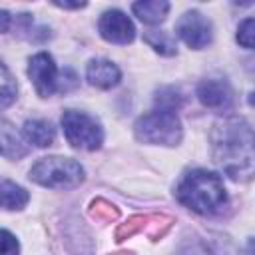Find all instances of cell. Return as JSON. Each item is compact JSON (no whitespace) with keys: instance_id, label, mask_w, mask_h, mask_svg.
Here are the masks:
<instances>
[{"instance_id":"28","label":"cell","mask_w":255,"mask_h":255,"mask_svg":"<svg viewBox=\"0 0 255 255\" xmlns=\"http://www.w3.org/2000/svg\"><path fill=\"white\" fill-rule=\"evenodd\" d=\"M247 102H249V106H255V92H251V94H249Z\"/></svg>"},{"instance_id":"21","label":"cell","mask_w":255,"mask_h":255,"mask_svg":"<svg viewBox=\"0 0 255 255\" xmlns=\"http://www.w3.org/2000/svg\"><path fill=\"white\" fill-rule=\"evenodd\" d=\"M18 253H20L18 239L8 229H2V255H18Z\"/></svg>"},{"instance_id":"19","label":"cell","mask_w":255,"mask_h":255,"mask_svg":"<svg viewBox=\"0 0 255 255\" xmlns=\"http://www.w3.org/2000/svg\"><path fill=\"white\" fill-rule=\"evenodd\" d=\"M0 68H2V96H0V100H2V108H8L16 100L18 86H16V80L12 78V74H10V70L4 62H2Z\"/></svg>"},{"instance_id":"15","label":"cell","mask_w":255,"mask_h":255,"mask_svg":"<svg viewBox=\"0 0 255 255\" xmlns=\"http://www.w3.org/2000/svg\"><path fill=\"white\" fill-rule=\"evenodd\" d=\"M143 40L149 48H153L161 56H175L177 54V44L171 34L161 32V30H147L143 34Z\"/></svg>"},{"instance_id":"12","label":"cell","mask_w":255,"mask_h":255,"mask_svg":"<svg viewBox=\"0 0 255 255\" xmlns=\"http://www.w3.org/2000/svg\"><path fill=\"white\" fill-rule=\"evenodd\" d=\"M131 12L145 24H159L169 12V2L165 0H141L131 4Z\"/></svg>"},{"instance_id":"1","label":"cell","mask_w":255,"mask_h":255,"mask_svg":"<svg viewBox=\"0 0 255 255\" xmlns=\"http://www.w3.org/2000/svg\"><path fill=\"white\" fill-rule=\"evenodd\" d=\"M211 155L233 181L255 177V131L241 118H223L211 129Z\"/></svg>"},{"instance_id":"5","label":"cell","mask_w":255,"mask_h":255,"mask_svg":"<svg viewBox=\"0 0 255 255\" xmlns=\"http://www.w3.org/2000/svg\"><path fill=\"white\" fill-rule=\"evenodd\" d=\"M62 129L66 135V141L76 149L96 151L104 143V129L96 118H92L86 112L78 110H66L62 114Z\"/></svg>"},{"instance_id":"23","label":"cell","mask_w":255,"mask_h":255,"mask_svg":"<svg viewBox=\"0 0 255 255\" xmlns=\"http://www.w3.org/2000/svg\"><path fill=\"white\" fill-rule=\"evenodd\" d=\"M213 255H239V251L227 237H217L213 245Z\"/></svg>"},{"instance_id":"3","label":"cell","mask_w":255,"mask_h":255,"mask_svg":"<svg viewBox=\"0 0 255 255\" xmlns=\"http://www.w3.org/2000/svg\"><path fill=\"white\" fill-rule=\"evenodd\" d=\"M30 179L50 189H74L86 179V171L72 157L48 155L32 165Z\"/></svg>"},{"instance_id":"27","label":"cell","mask_w":255,"mask_h":255,"mask_svg":"<svg viewBox=\"0 0 255 255\" xmlns=\"http://www.w3.org/2000/svg\"><path fill=\"white\" fill-rule=\"evenodd\" d=\"M247 255H255V237L247 241Z\"/></svg>"},{"instance_id":"9","label":"cell","mask_w":255,"mask_h":255,"mask_svg":"<svg viewBox=\"0 0 255 255\" xmlns=\"http://www.w3.org/2000/svg\"><path fill=\"white\" fill-rule=\"evenodd\" d=\"M197 100L215 112L229 110L233 106V90L227 80L223 78H209L199 82L197 86Z\"/></svg>"},{"instance_id":"26","label":"cell","mask_w":255,"mask_h":255,"mask_svg":"<svg viewBox=\"0 0 255 255\" xmlns=\"http://www.w3.org/2000/svg\"><path fill=\"white\" fill-rule=\"evenodd\" d=\"M0 18H2V32H8L10 30V14L6 10L0 12Z\"/></svg>"},{"instance_id":"11","label":"cell","mask_w":255,"mask_h":255,"mask_svg":"<svg viewBox=\"0 0 255 255\" xmlns=\"http://www.w3.org/2000/svg\"><path fill=\"white\" fill-rule=\"evenodd\" d=\"M22 135L28 143L36 147H48L56 139V129L46 120H26L22 128Z\"/></svg>"},{"instance_id":"29","label":"cell","mask_w":255,"mask_h":255,"mask_svg":"<svg viewBox=\"0 0 255 255\" xmlns=\"http://www.w3.org/2000/svg\"><path fill=\"white\" fill-rule=\"evenodd\" d=\"M112 255H131V253H112Z\"/></svg>"},{"instance_id":"18","label":"cell","mask_w":255,"mask_h":255,"mask_svg":"<svg viewBox=\"0 0 255 255\" xmlns=\"http://www.w3.org/2000/svg\"><path fill=\"white\" fill-rule=\"evenodd\" d=\"M155 104L159 106V110H167V112H175L177 108H181L183 104V96L177 88H161L155 96Z\"/></svg>"},{"instance_id":"24","label":"cell","mask_w":255,"mask_h":255,"mask_svg":"<svg viewBox=\"0 0 255 255\" xmlns=\"http://www.w3.org/2000/svg\"><path fill=\"white\" fill-rule=\"evenodd\" d=\"M177 255H209V251L201 241H189L179 249Z\"/></svg>"},{"instance_id":"16","label":"cell","mask_w":255,"mask_h":255,"mask_svg":"<svg viewBox=\"0 0 255 255\" xmlns=\"http://www.w3.org/2000/svg\"><path fill=\"white\" fill-rule=\"evenodd\" d=\"M147 223H149V215H133L129 217L126 223H122L116 231V241H124V239H129L131 235L135 233H141L147 229Z\"/></svg>"},{"instance_id":"25","label":"cell","mask_w":255,"mask_h":255,"mask_svg":"<svg viewBox=\"0 0 255 255\" xmlns=\"http://www.w3.org/2000/svg\"><path fill=\"white\" fill-rule=\"evenodd\" d=\"M54 6H58V8H66V10H80V8H84L86 6V2H54Z\"/></svg>"},{"instance_id":"22","label":"cell","mask_w":255,"mask_h":255,"mask_svg":"<svg viewBox=\"0 0 255 255\" xmlns=\"http://www.w3.org/2000/svg\"><path fill=\"white\" fill-rule=\"evenodd\" d=\"M78 86V76L74 70L66 68L62 74H60V80H58V92H70Z\"/></svg>"},{"instance_id":"2","label":"cell","mask_w":255,"mask_h":255,"mask_svg":"<svg viewBox=\"0 0 255 255\" xmlns=\"http://www.w3.org/2000/svg\"><path fill=\"white\" fill-rule=\"evenodd\" d=\"M175 197L181 205L199 215H211L227 203L223 179L207 169L187 171L175 187Z\"/></svg>"},{"instance_id":"17","label":"cell","mask_w":255,"mask_h":255,"mask_svg":"<svg viewBox=\"0 0 255 255\" xmlns=\"http://www.w3.org/2000/svg\"><path fill=\"white\" fill-rule=\"evenodd\" d=\"M90 215L94 217V219H98V221H116L118 217H120V209L114 205V203H110V201H106V199H94L92 203H90Z\"/></svg>"},{"instance_id":"8","label":"cell","mask_w":255,"mask_h":255,"mask_svg":"<svg viewBox=\"0 0 255 255\" xmlns=\"http://www.w3.org/2000/svg\"><path fill=\"white\" fill-rule=\"evenodd\" d=\"M98 32H100V36L106 42L120 44V46H126L129 42H133V38H135V26H133V22L129 20V16H126L118 8L106 10L100 16V20H98Z\"/></svg>"},{"instance_id":"7","label":"cell","mask_w":255,"mask_h":255,"mask_svg":"<svg viewBox=\"0 0 255 255\" xmlns=\"http://www.w3.org/2000/svg\"><path fill=\"white\" fill-rule=\"evenodd\" d=\"M28 76L34 84V90L40 98H50L54 92H58V68L54 64V58L48 52H38L28 62Z\"/></svg>"},{"instance_id":"20","label":"cell","mask_w":255,"mask_h":255,"mask_svg":"<svg viewBox=\"0 0 255 255\" xmlns=\"http://www.w3.org/2000/svg\"><path fill=\"white\" fill-rule=\"evenodd\" d=\"M235 40L239 46H243L247 50H255V18H245L237 26Z\"/></svg>"},{"instance_id":"6","label":"cell","mask_w":255,"mask_h":255,"mask_svg":"<svg viewBox=\"0 0 255 255\" xmlns=\"http://www.w3.org/2000/svg\"><path fill=\"white\" fill-rule=\"evenodd\" d=\"M175 34L193 50H201L207 44H211L213 28L207 16H203L199 10H187L181 14V18L175 24Z\"/></svg>"},{"instance_id":"10","label":"cell","mask_w":255,"mask_h":255,"mask_svg":"<svg viewBox=\"0 0 255 255\" xmlns=\"http://www.w3.org/2000/svg\"><path fill=\"white\" fill-rule=\"evenodd\" d=\"M86 78L92 86H96L100 90H110V88L118 86V82L122 80V72L112 60L98 58V60H92L88 64Z\"/></svg>"},{"instance_id":"4","label":"cell","mask_w":255,"mask_h":255,"mask_svg":"<svg viewBox=\"0 0 255 255\" xmlns=\"http://www.w3.org/2000/svg\"><path fill=\"white\" fill-rule=\"evenodd\" d=\"M133 133L139 141L151 145H177L183 137V128L175 112L167 110H153L143 114L135 126Z\"/></svg>"},{"instance_id":"14","label":"cell","mask_w":255,"mask_h":255,"mask_svg":"<svg viewBox=\"0 0 255 255\" xmlns=\"http://www.w3.org/2000/svg\"><path fill=\"white\" fill-rule=\"evenodd\" d=\"M30 195L24 187L10 179H2V207L6 211H18L28 203Z\"/></svg>"},{"instance_id":"13","label":"cell","mask_w":255,"mask_h":255,"mask_svg":"<svg viewBox=\"0 0 255 255\" xmlns=\"http://www.w3.org/2000/svg\"><path fill=\"white\" fill-rule=\"evenodd\" d=\"M26 151L28 147L22 141V137L16 133V129L8 122H2V155L6 159H18L26 155Z\"/></svg>"}]
</instances>
